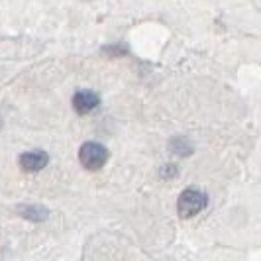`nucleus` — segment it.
I'll use <instances>...</instances> for the list:
<instances>
[{
	"label": "nucleus",
	"instance_id": "nucleus-1",
	"mask_svg": "<svg viewBox=\"0 0 261 261\" xmlns=\"http://www.w3.org/2000/svg\"><path fill=\"white\" fill-rule=\"evenodd\" d=\"M79 161H81V165L85 169H100L108 161V149L102 144H98V142H87L79 149Z\"/></svg>",
	"mask_w": 261,
	"mask_h": 261
},
{
	"label": "nucleus",
	"instance_id": "nucleus-2",
	"mask_svg": "<svg viewBox=\"0 0 261 261\" xmlns=\"http://www.w3.org/2000/svg\"><path fill=\"white\" fill-rule=\"evenodd\" d=\"M204 206H206V195L196 189H187L179 196L177 210L183 218H191V216L198 214L200 210H204Z\"/></svg>",
	"mask_w": 261,
	"mask_h": 261
},
{
	"label": "nucleus",
	"instance_id": "nucleus-3",
	"mask_svg": "<svg viewBox=\"0 0 261 261\" xmlns=\"http://www.w3.org/2000/svg\"><path fill=\"white\" fill-rule=\"evenodd\" d=\"M47 165V153L41 149H34V151H26L20 155V167L28 173H38Z\"/></svg>",
	"mask_w": 261,
	"mask_h": 261
},
{
	"label": "nucleus",
	"instance_id": "nucleus-4",
	"mask_svg": "<svg viewBox=\"0 0 261 261\" xmlns=\"http://www.w3.org/2000/svg\"><path fill=\"white\" fill-rule=\"evenodd\" d=\"M100 105V98L91 91H79L73 96V108L79 114H89Z\"/></svg>",
	"mask_w": 261,
	"mask_h": 261
},
{
	"label": "nucleus",
	"instance_id": "nucleus-5",
	"mask_svg": "<svg viewBox=\"0 0 261 261\" xmlns=\"http://www.w3.org/2000/svg\"><path fill=\"white\" fill-rule=\"evenodd\" d=\"M20 212L24 218H30V220H45L47 218V210L41 206H24V208H20Z\"/></svg>",
	"mask_w": 261,
	"mask_h": 261
},
{
	"label": "nucleus",
	"instance_id": "nucleus-6",
	"mask_svg": "<svg viewBox=\"0 0 261 261\" xmlns=\"http://www.w3.org/2000/svg\"><path fill=\"white\" fill-rule=\"evenodd\" d=\"M0 128H2V116H0Z\"/></svg>",
	"mask_w": 261,
	"mask_h": 261
}]
</instances>
